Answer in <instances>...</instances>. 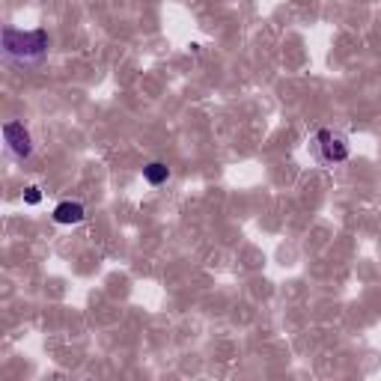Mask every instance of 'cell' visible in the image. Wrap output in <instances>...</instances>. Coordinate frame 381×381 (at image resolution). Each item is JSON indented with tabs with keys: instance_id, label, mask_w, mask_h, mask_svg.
<instances>
[{
	"instance_id": "obj_3",
	"label": "cell",
	"mask_w": 381,
	"mask_h": 381,
	"mask_svg": "<svg viewBox=\"0 0 381 381\" xmlns=\"http://www.w3.org/2000/svg\"><path fill=\"white\" fill-rule=\"evenodd\" d=\"M4 140L15 158H30L33 155V137L24 128V122H4Z\"/></svg>"
},
{
	"instance_id": "obj_6",
	"label": "cell",
	"mask_w": 381,
	"mask_h": 381,
	"mask_svg": "<svg viewBox=\"0 0 381 381\" xmlns=\"http://www.w3.org/2000/svg\"><path fill=\"white\" fill-rule=\"evenodd\" d=\"M24 203L27 206H39L42 203V188L39 185H27L24 188Z\"/></svg>"
},
{
	"instance_id": "obj_1",
	"label": "cell",
	"mask_w": 381,
	"mask_h": 381,
	"mask_svg": "<svg viewBox=\"0 0 381 381\" xmlns=\"http://www.w3.org/2000/svg\"><path fill=\"white\" fill-rule=\"evenodd\" d=\"M48 45H51V39H48V30L45 27H36V30H15V27H4V33H0V48H4V54L9 60H42L48 54Z\"/></svg>"
},
{
	"instance_id": "obj_2",
	"label": "cell",
	"mask_w": 381,
	"mask_h": 381,
	"mask_svg": "<svg viewBox=\"0 0 381 381\" xmlns=\"http://www.w3.org/2000/svg\"><path fill=\"white\" fill-rule=\"evenodd\" d=\"M316 146H319V158L328 161V164L349 161V140H345L343 135H337V131L322 128L316 135Z\"/></svg>"
},
{
	"instance_id": "obj_4",
	"label": "cell",
	"mask_w": 381,
	"mask_h": 381,
	"mask_svg": "<svg viewBox=\"0 0 381 381\" xmlns=\"http://www.w3.org/2000/svg\"><path fill=\"white\" fill-rule=\"evenodd\" d=\"M51 218L60 226H75V224H80V221L87 218V209H84V203H78V200H63V203L54 206Z\"/></svg>"
},
{
	"instance_id": "obj_5",
	"label": "cell",
	"mask_w": 381,
	"mask_h": 381,
	"mask_svg": "<svg viewBox=\"0 0 381 381\" xmlns=\"http://www.w3.org/2000/svg\"><path fill=\"white\" fill-rule=\"evenodd\" d=\"M143 179H146L152 188H158V185H164V182L170 179V167H167L164 161H149L146 167H143Z\"/></svg>"
}]
</instances>
